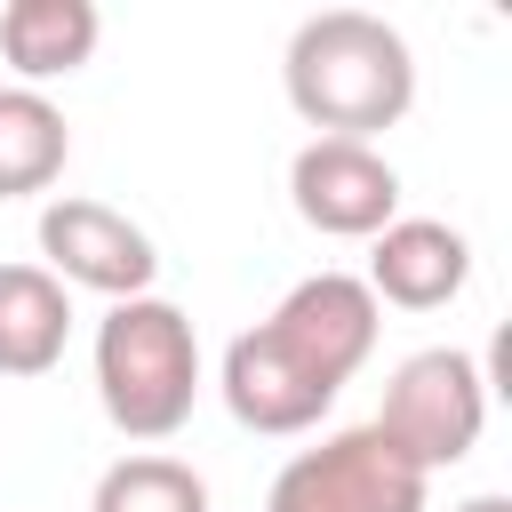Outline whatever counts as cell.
Wrapping results in <instances>:
<instances>
[{
    "mask_svg": "<svg viewBox=\"0 0 512 512\" xmlns=\"http://www.w3.org/2000/svg\"><path fill=\"white\" fill-rule=\"evenodd\" d=\"M280 80H288V104H296L304 128L352 136V144H376L416 104V56H408L400 24L368 16V8H320V16H304L288 32Z\"/></svg>",
    "mask_w": 512,
    "mask_h": 512,
    "instance_id": "cell-1",
    "label": "cell"
},
{
    "mask_svg": "<svg viewBox=\"0 0 512 512\" xmlns=\"http://www.w3.org/2000/svg\"><path fill=\"white\" fill-rule=\"evenodd\" d=\"M96 400L128 440H168L192 424L200 336L168 296H128L96 320Z\"/></svg>",
    "mask_w": 512,
    "mask_h": 512,
    "instance_id": "cell-2",
    "label": "cell"
},
{
    "mask_svg": "<svg viewBox=\"0 0 512 512\" xmlns=\"http://www.w3.org/2000/svg\"><path fill=\"white\" fill-rule=\"evenodd\" d=\"M424 480L464 464L480 448V424H488V368L456 344H432V352H408L384 384V408L368 416Z\"/></svg>",
    "mask_w": 512,
    "mask_h": 512,
    "instance_id": "cell-3",
    "label": "cell"
},
{
    "mask_svg": "<svg viewBox=\"0 0 512 512\" xmlns=\"http://www.w3.org/2000/svg\"><path fill=\"white\" fill-rule=\"evenodd\" d=\"M424 496H432V480L376 424H344L272 472L264 512H424Z\"/></svg>",
    "mask_w": 512,
    "mask_h": 512,
    "instance_id": "cell-4",
    "label": "cell"
},
{
    "mask_svg": "<svg viewBox=\"0 0 512 512\" xmlns=\"http://www.w3.org/2000/svg\"><path fill=\"white\" fill-rule=\"evenodd\" d=\"M40 256H48V264H40L48 280L96 288V296H112V304L152 296V280H160L152 232H144L136 216H120L112 200H80V192H64V200L40 208Z\"/></svg>",
    "mask_w": 512,
    "mask_h": 512,
    "instance_id": "cell-5",
    "label": "cell"
},
{
    "mask_svg": "<svg viewBox=\"0 0 512 512\" xmlns=\"http://www.w3.org/2000/svg\"><path fill=\"white\" fill-rule=\"evenodd\" d=\"M288 200L312 232L328 240H376L392 216H400V168L376 152V144H352V136H312L296 160H288Z\"/></svg>",
    "mask_w": 512,
    "mask_h": 512,
    "instance_id": "cell-6",
    "label": "cell"
},
{
    "mask_svg": "<svg viewBox=\"0 0 512 512\" xmlns=\"http://www.w3.org/2000/svg\"><path fill=\"white\" fill-rule=\"evenodd\" d=\"M264 328H272V344H288L320 384L344 392V384L368 368V352H376L384 304L368 296L360 272H312V280H296V288L264 312Z\"/></svg>",
    "mask_w": 512,
    "mask_h": 512,
    "instance_id": "cell-7",
    "label": "cell"
},
{
    "mask_svg": "<svg viewBox=\"0 0 512 512\" xmlns=\"http://www.w3.org/2000/svg\"><path fill=\"white\" fill-rule=\"evenodd\" d=\"M216 392H224V408H232L240 432H272V440L312 432V424L336 408V384H320L288 344H272L264 320L240 328V336L224 344V376H216Z\"/></svg>",
    "mask_w": 512,
    "mask_h": 512,
    "instance_id": "cell-8",
    "label": "cell"
},
{
    "mask_svg": "<svg viewBox=\"0 0 512 512\" xmlns=\"http://www.w3.org/2000/svg\"><path fill=\"white\" fill-rule=\"evenodd\" d=\"M368 296L376 304H400V312H440L464 296L472 280V240L440 216H392L368 248Z\"/></svg>",
    "mask_w": 512,
    "mask_h": 512,
    "instance_id": "cell-9",
    "label": "cell"
},
{
    "mask_svg": "<svg viewBox=\"0 0 512 512\" xmlns=\"http://www.w3.org/2000/svg\"><path fill=\"white\" fill-rule=\"evenodd\" d=\"M104 40V16L96 0H8L0 8V56L16 72V88H40V80H64L96 56Z\"/></svg>",
    "mask_w": 512,
    "mask_h": 512,
    "instance_id": "cell-10",
    "label": "cell"
},
{
    "mask_svg": "<svg viewBox=\"0 0 512 512\" xmlns=\"http://www.w3.org/2000/svg\"><path fill=\"white\" fill-rule=\"evenodd\" d=\"M72 344V288L40 264H0V376H48Z\"/></svg>",
    "mask_w": 512,
    "mask_h": 512,
    "instance_id": "cell-11",
    "label": "cell"
},
{
    "mask_svg": "<svg viewBox=\"0 0 512 512\" xmlns=\"http://www.w3.org/2000/svg\"><path fill=\"white\" fill-rule=\"evenodd\" d=\"M72 128L40 88H0V200H32L64 176Z\"/></svg>",
    "mask_w": 512,
    "mask_h": 512,
    "instance_id": "cell-12",
    "label": "cell"
},
{
    "mask_svg": "<svg viewBox=\"0 0 512 512\" xmlns=\"http://www.w3.org/2000/svg\"><path fill=\"white\" fill-rule=\"evenodd\" d=\"M88 512H208V480H200L184 456L136 448V456H120V464L96 472Z\"/></svg>",
    "mask_w": 512,
    "mask_h": 512,
    "instance_id": "cell-13",
    "label": "cell"
},
{
    "mask_svg": "<svg viewBox=\"0 0 512 512\" xmlns=\"http://www.w3.org/2000/svg\"><path fill=\"white\" fill-rule=\"evenodd\" d=\"M456 512H512V496H464Z\"/></svg>",
    "mask_w": 512,
    "mask_h": 512,
    "instance_id": "cell-14",
    "label": "cell"
}]
</instances>
